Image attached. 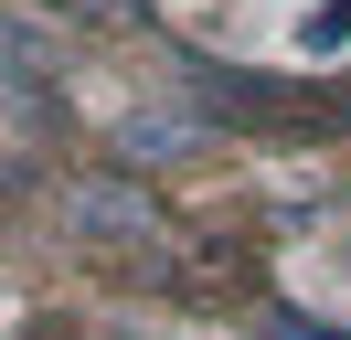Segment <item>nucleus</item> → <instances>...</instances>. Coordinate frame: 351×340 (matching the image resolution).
<instances>
[{
    "instance_id": "nucleus-1",
    "label": "nucleus",
    "mask_w": 351,
    "mask_h": 340,
    "mask_svg": "<svg viewBox=\"0 0 351 340\" xmlns=\"http://www.w3.org/2000/svg\"><path fill=\"white\" fill-rule=\"evenodd\" d=\"M351 42V0H308L298 11V53H341Z\"/></svg>"
}]
</instances>
